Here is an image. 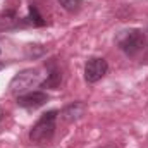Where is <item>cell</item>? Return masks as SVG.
<instances>
[{"instance_id":"6da1fadb","label":"cell","mask_w":148,"mask_h":148,"mask_svg":"<svg viewBox=\"0 0 148 148\" xmlns=\"http://www.w3.org/2000/svg\"><path fill=\"white\" fill-rule=\"evenodd\" d=\"M57 110H48L45 112L36 122L33 124V127L29 129V140L35 145H45L48 143L53 134H55V127H57Z\"/></svg>"},{"instance_id":"277c9868","label":"cell","mask_w":148,"mask_h":148,"mask_svg":"<svg viewBox=\"0 0 148 148\" xmlns=\"http://www.w3.org/2000/svg\"><path fill=\"white\" fill-rule=\"evenodd\" d=\"M107 73H109V64L103 57H91L84 64V79L90 84L98 83Z\"/></svg>"},{"instance_id":"8992f818","label":"cell","mask_w":148,"mask_h":148,"mask_svg":"<svg viewBox=\"0 0 148 148\" xmlns=\"http://www.w3.org/2000/svg\"><path fill=\"white\" fill-rule=\"evenodd\" d=\"M17 28H24L23 26V17H19L14 9H5L0 14V33L12 31V29H17Z\"/></svg>"},{"instance_id":"52a82bcc","label":"cell","mask_w":148,"mask_h":148,"mask_svg":"<svg viewBox=\"0 0 148 148\" xmlns=\"http://www.w3.org/2000/svg\"><path fill=\"white\" fill-rule=\"evenodd\" d=\"M84 112H86L84 102H73L60 110V117L66 122H74V121H79L84 115Z\"/></svg>"},{"instance_id":"9c48e42d","label":"cell","mask_w":148,"mask_h":148,"mask_svg":"<svg viewBox=\"0 0 148 148\" xmlns=\"http://www.w3.org/2000/svg\"><path fill=\"white\" fill-rule=\"evenodd\" d=\"M45 24H47V21H45L43 16L40 14L38 7L35 5V3H29V7H28V16L23 17V26H24V28H26V26L41 28V26H45Z\"/></svg>"},{"instance_id":"5b68a950","label":"cell","mask_w":148,"mask_h":148,"mask_svg":"<svg viewBox=\"0 0 148 148\" xmlns=\"http://www.w3.org/2000/svg\"><path fill=\"white\" fill-rule=\"evenodd\" d=\"M47 102H48V95L45 91H40V90L23 93L16 98V103L23 109H28V110H36L40 107H43Z\"/></svg>"},{"instance_id":"3957f363","label":"cell","mask_w":148,"mask_h":148,"mask_svg":"<svg viewBox=\"0 0 148 148\" xmlns=\"http://www.w3.org/2000/svg\"><path fill=\"white\" fill-rule=\"evenodd\" d=\"M40 77H41V74L35 67L23 69V71H19V73L12 77L10 84H9V91L12 95H16V97L23 95V93H28L33 86H36V84L40 86V83H41Z\"/></svg>"},{"instance_id":"7c38bea8","label":"cell","mask_w":148,"mask_h":148,"mask_svg":"<svg viewBox=\"0 0 148 148\" xmlns=\"http://www.w3.org/2000/svg\"><path fill=\"white\" fill-rule=\"evenodd\" d=\"M5 66H7V64H5V62H0V71H2V69H3V67H5Z\"/></svg>"},{"instance_id":"ba28073f","label":"cell","mask_w":148,"mask_h":148,"mask_svg":"<svg viewBox=\"0 0 148 148\" xmlns=\"http://www.w3.org/2000/svg\"><path fill=\"white\" fill-rule=\"evenodd\" d=\"M62 83V73L60 69L57 67L55 62H50L48 67H47V77L45 81L40 83V88H50V90H57Z\"/></svg>"},{"instance_id":"7a4b0ae2","label":"cell","mask_w":148,"mask_h":148,"mask_svg":"<svg viewBox=\"0 0 148 148\" xmlns=\"http://www.w3.org/2000/svg\"><path fill=\"white\" fill-rule=\"evenodd\" d=\"M115 45L127 57H134L145 48L147 38H145V33L140 28H127V29H122V31L117 33Z\"/></svg>"},{"instance_id":"8fae6325","label":"cell","mask_w":148,"mask_h":148,"mask_svg":"<svg viewBox=\"0 0 148 148\" xmlns=\"http://www.w3.org/2000/svg\"><path fill=\"white\" fill-rule=\"evenodd\" d=\"M3 119H5V110H3V109L0 107V122H2Z\"/></svg>"},{"instance_id":"30bf717a","label":"cell","mask_w":148,"mask_h":148,"mask_svg":"<svg viewBox=\"0 0 148 148\" xmlns=\"http://www.w3.org/2000/svg\"><path fill=\"white\" fill-rule=\"evenodd\" d=\"M57 2H59V5H60L66 12H69V14L77 12V10L81 9V5H83V0H57Z\"/></svg>"}]
</instances>
